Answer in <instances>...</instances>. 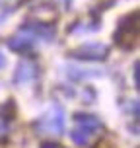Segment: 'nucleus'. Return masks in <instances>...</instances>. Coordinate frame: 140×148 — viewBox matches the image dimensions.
<instances>
[{"mask_svg":"<svg viewBox=\"0 0 140 148\" xmlns=\"http://www.w3.org/2000/svg\"><path fill=\"white\" fill-rule=\"evenodd\" d=\"M99 29H101V20H97L94 16V20L89 23H74L68 31L70 33H94V31H99Z\"/></svg>","mask_w":140,"mask_h":148,"instance_id":"nucleus-7","label":"nucleus"},{"mask_svg":"<svg viewBox=\"0 0 140 148\" xmlns=\"http://www.w3.org/2000/svg\"><path fill=\"white\" fill-rule=\"evenodd\" d=\"M37 133H45V134H59L64 133V111L59 103H53L51 109L45 113L41 119H37L33 123Z\"/></svg>","mask_w":140,"mask_h":148,"instance_id":"nucleus-3","label":"nucleus"},{"mask_svg":"<svg viewBox=\"0 0 140 148\" xmlns=\"http://www.w3.org/2000/svg\"><path fill=\"white\" fill-rule=\"evenodd\" d=\"M55 39V27L49 23L37 22V23H25L22 29H18L14 35L6 41L8 49L14 53H25L33 49L39 41L49 43Z\"/></svg>","mask_w":140,"mask_h":148,"instance_id":"nucleus-1","label":"nucleus"},{"mask_svg":"<svg viewBox=\"0 0 140 148\" xmlns=\"http://www.w3.org/2000/svg\"><path fill=\"white\" fill-rule=\"evenodd\" d=\"M138 68H140V64H138V60H136V62H134V66H132V76H134V88L138 90V86H140V82H138Z\"/></svg>","mask_w":140,"mask_h":148,"instance_id":"nucleus-13","label":"nucleus"},{"mask_svg":"<svg viewBox=\"0 0 140 148\" xmlns=\"http://www.w3.org/2000/svg\"><path fill=\"white\" fill-rule=\"evenodd\" d=\"M74 121H76V129H82V131L89 133L92 136L96 133H101V131H103V123H101V119L96 117V115L76 113V115H74Z\"/></svg>","mask_w":140,"mask_h":148,"instance_id":"nucleus-6","label":"nucleus"},{"mask_svg":"<svg viewBox=\"0 0 140 148\" xmlns=\"http://www.w3.org/2000/svg\"><path fill=\"white\" fill-rule=\"evenodd\" d=\"M89 138H92V134L86 133V131H82V129H76V127H74L72 131H70V140H72L76 146H88Z\"/></svg>","mask_w":140,"mask_h":148,"instance_id":"nucleus-8","label":"nucleus"},{"mask_svg":"<svg viewBox=\"0 0 140 148\" xmlns=\"http://www.w3.org/2000/svg\"><path fill=\"white\" fill-rule=\"evenodd\" d=\"M41 148H62V146H59V144H53V142H47V144H43Z\"/></svg>","mask_w":140,"mask_h":148,"instance_id":"nucleus-14","label":"nucleus"},{"mask_svg":"<svg viewBox=\"0 0 140 148\" xmlns=\"http://www.w3.org/2000/svg\"><path fill=\"white\" fill-rule=\"evenodd\" d=\"M113 41L125 51H132L136 47V41H138V12L136 10L119 20V25L113 33Z\"/></svg>","mask_w":140,"mask_h":148,"instance_id":"nucleus-2","label":"nucleus"},{"mask_svg":"<svg viewBox=\"0 0 140 148\" xmlns=\"http://www.w3.org/2000/svg\"><path fill=\"white\" fill-rule=\"evenodd\" d=\"M37 76H39L37 64L29 59H23L18 62V68L14 72V84H27V82L35 80Z\"/></svg>","mask_w":140,"mask_h":148,"instance_id":"nucleus-5","label":"nucleus"},{"mask_svg":"<svg viewBox=\"0 0 140 148\" xmlns=\"http://www.w3.org/2000/svg\"><path fill=\"white\" fill-rule=\"evenodd\" d=\"M68 57L78 60H105L109 57V45L103 43H86L80 45L78 49L68 53Z\"/></svg>","mask_w":140,"mask_h":148,"instance_id":"nucleus-4","label":"nucleus"},{"mask_svg":"<svg viewBox=\"0 0 140 148\" xmlns=\"http://www.w3.org/2000/svg\"><path fill=\"white\" fill-rule=\"evenodd\" d=\"M8 129H10V121L4 117V113H2V109H0V134H6Z\"/></svg>","mask_w":140,"mask_h":148,"instance_id":"nucleus-11","label":"nucleus"},{"mask_svg":"<svg viewBox=\"0 0 140 148\" xmlns=\"http://www.w3.org/2000/svg\"><path fill=\"white\" fill-rule=\"evenodd\" d=\"M101 76V70H80V68H70L68 78L70 80H84V78H96Z\"/></svg>","mask_w":140,"mask_h":148,"instance_id":"nucleus-9","label":"nucleus"},{"mask_svg":"<svg viewBox=\"0 0 140 148\" xmlns=\"http://www.w3.org/2000/svg\"><path fill=\"white\" fill-rule=\"evenodd\" d=\"M72 4V0H64V6H70Z\"/></svg>","mask_w":140,"mask_h":148,"instance_id":"nucleus-16","label":"nucleus"},{"mask_svg":"<svg viewBox=\"0 0 140 148\" xmlns=\"http://www.w3.org/2000/svg\"><path fill=\"white\" fill-rule=\"evenodd\" d=\"M0 109H2V113H4V117H6L8 121H14L16 115H18V105H16L14 99H8V103L2 105Z\"/></svg>","mask_w":140,"mask_h":148,"instance_id":"nucleus-10","label":"nucleus"},{"mask_svg":"<svg viewBox=\"0 0 140 148\" xmlns=\"http://www.w3.org/2000/svg\"><path fill=\"white\" fill-rule=\"evenodd\" d=\"M4 64H6V57H4V55H2V53H0V68L4 66Z\"/></svg>","mask_w":140,"mask_h":148,"instance_id":"nucleus-15","label":"nucleus"},{"mask_svg":"<svg viewBox=\"0 0 140 148\" xmlns=\"http://www.w3.org/2000/svg\"><path fill=\"white\" fill-rule=\"evenodd\" d=\"M84 99H86L88 103H94V101H96V90L94 88H86L84 90Z\"/></svg>","mask_w":140,"mask_h":148,"instance_id":"nucleus-12","label":"nucleus"}]
</instances>
